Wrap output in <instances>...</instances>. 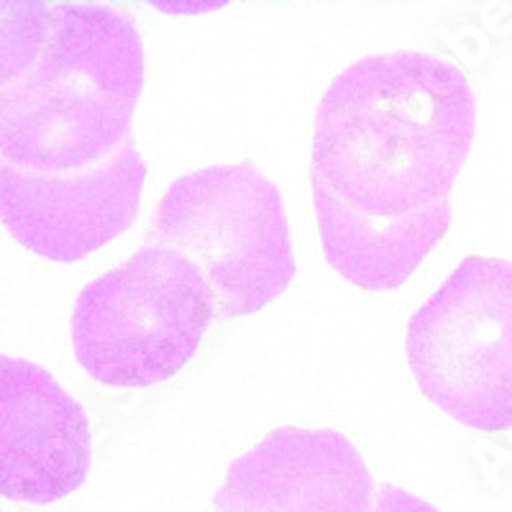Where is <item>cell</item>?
<instances>
[{"mask_svg": "<svg viewBox=\"0 0 512 512\" xmlns=\"http://www.w3.org/2000/svg\"><path fill=\"white\" fill-rule=\"evenodd\" d=\"M374 482L333 428L282 425L228 466L213 512H372Z\"/></svg>", "mask_w": 512, "mask_h": 512, "instance_id": "ba28073f", "label": "cell"}, {"mask_svg": "<svg viewBox=\"0 0 512 512\" xmlns=\"http://www.w3.org/2000/svg\"><path fill=\"white\" fill-rule=\"evenodd\" d=\"M477 131L469 77L448 59L392 52L349 64L328 85L310 180L374 218L451 203Z\"/></svg>", "mask_w": 512, "mask_h": 512, "instance_id": "6da1fadb", "label": "cell"}, {"mask_svg": "<svg viewBox=\"0 0 512 512\" xmlns=\"http://www.w3.org/2000/svg\"><path fill=\"white\" fill-rule=\"evenodd\" d=\"M52 26L47 3H8L0 0V90L29 75L44 52Z\"/></svg>", "mask_w": 512, "mask_h": 512, "instance_id": "30bf717a", "label": "cell"}, {"mask_svg": "<svg viewBox=\"0 0 512 512\" xmlns=\"http://www.w3.org/2000/svg\"><path fill=\"white\" fill-rule=\"evenodd\" d=\"M90 459L80 402L39 364L0 354V497L54 505L85 484Z\"/></svg>", "mask_w": 512, "mask_h": 512, "instance_id": "52a82bcc", "label": "cell"}, {"mask_svg": "<svg viewBox=\"0 0 512 512\" xmlns=\"http://www.w3.org/2000/svg\"><path fill=\"white\" fill-rule=\"evenodd\" d=\"M313 205L328 264L369 292L400 290L451 226V203L405 218H374L313 182Z\"/></svg>", "mask_w": 512, "mask_h": 512, "instance_id": "9c48e42d", "label": "cell"}, {"mask_svg": "<svg viewBox=\"0 0 512 512\" xmlns=\"http://www.w3.org/2000/svg\"><path fill=\"white\" fill-rule=\"evenodd\" d=\"M216 315L187 259L144 246L80 292L72 349L88 377L116 390L154 387L187 367Z\"/></svg>", "mask_w": 512, "mask_h": 512, "instance_id": "277c9868", "label": "cell"}, {"mask_svg": "<svg viewBox=\"0 0 512 512\" xmlns=\"http://www.w3.org/2000/svg\"><path fill=\"white\" fill-rule=\"evenodd\" d=\"M372 512H441L431 505V502L420 500V497L410 495L405 489L390 487L384 484L379 487V492L374 495Z\"/></svg>", "mask_w": 512, "mask_h": 512, "instance_id": "8fae6325", "label": "cell"}, {"mask_svg": "<svg viewBox=\"0 0 512 512\" xmlns=\"http://www.w3.org/2000/svg\"><path fill=\"white\" fill-rule=\"evenodd\" d=\"M144 185L146 162L134 141L67 175H41L0 157V221L31 254L75 264L134 226Z\"/></svg>", "mask_w": 512, "mask_h": 512, "instance_id": "8992f818", "label": "cell"}, {"mask_svg": "<svg viewBox=\"0 0 512 512\" xmlns=\"http://www.w3.org/2000/svg\"><path fill=\"white\" fill-rule=\"evenodd\" d=\"M144 75V44L126 11L52 6L41 57L0 90V157L41 175L105 162L131 141Z\"/></svg>", "mask_w": 512, "mask_h": 512, "instance_id": "7a4b0ae2", "label": "cell"}, {"mask_svg": "<svg viewBox=\"0 0 512 512\" xmlns=\"http://www.w3.org/2000/svg\"><path fill=\"white\" fill-rule=\"evenodd\" d=\"M420 395L469 431H512V262L466 256L410 318Z\"/></svg>", "mask_w": 512, "mask_h": 512, "instance_id": "5b68a950", "label": "cell"}, {"mask_svg": "<svg viewBox=\"0 0 512 512\" xmlns=\"http://www.w3.org/2000/svg\"><path fill=\"white\" fill-rule=\"evenodd\" d=\"M146 241L187 259L223 318L259 313L297 272L282 192L249 162L213 164L172 182Z\"/></svg>", "mask_w": 512, "mask_h": 512, "instance_id": "3957f363", "label": "cell"}]
</instances>
